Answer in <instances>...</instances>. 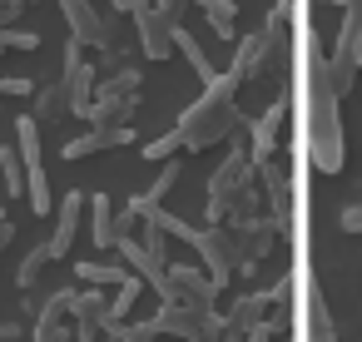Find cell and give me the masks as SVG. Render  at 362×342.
I'll return each mask as SVG.
<instances>
[{
	"label": "cell",
	"mask_w": 362,
	"mask_h": 342,
	"mask_svg": "<svg viewBox=\"0 0 362 342\" xmlns=\"http://www.w3.org/2000/svg\"><path fill=\"white\" fill-rule=\"evenodd\" d=\"M327 6H347V0H327Z\"/></svg>",
	"instance_id": "40"
},
{
	"label": "cell",
	"mask_w": 362,
	"mask_h": 342,
	"mask_svg": "<svg viewBox=\"0 0 362 342\" xmlns=\"http://www.w3.org/2000/svg\"><path fill=\"white\" fill-rule=\"evenodd\" d=\"M134 110H139V95H95V105H90L85 119L95 129H115V124H129Z\"/></svg>",
	"instance_id": "14"
},
{
	"label": "cell",
	"mask_w": 362,
	"mask_h": 342,
	"mask_svg": "<svg viewBox=\"0 0 362 342\" xmlns=\"http://www.w3.org/2000/svg\"><path fill=\"white\" fill-rule=\"evenodd\" d=\"M16 149H21V164H25V194H30V213H50L55 199H50V179H45V159H40V124L30 114L16 119Z\"/></svg>",
	"instance_id": "4"
},
{
	"label": "cell",
	"mask_w": 362,
	"mask_h": 342,
	"mask_svg": "<svg viewBox=\"0 0 362 342\" xmlns=\"http://www.w3.org/2000/svg\"><path fill=\"white\" fill-rule=\"evenodd\" d=\"M357 70H362V35H357Z\"/></svg>",
	"instance_id": "38"
},
{
	"label": "cell",
	"mask_w": 362,
	"mask_h": 342,
	"mask_svg": "<svg viewBox=\"0 0 362 342\" xmlns=\"http://www.w3.org/2000/svg\"><path fill=\"white\" fill-rule=\"evenodd\" d=\"M11 238H16V223H11V218H0V253L11 248Z\"/></svg>",
	"instance_id": "35"
},
{
	"label": "cell",
	"mask_w": 362,
	"mask_h": 342,
	"mask_svg": "<svg viewBox=\"0 0 362 342\" xmlns=\"http://www.w3.org/2000/svg\"><path fill=\"white\" fill-rule=\"evenodd\" d=\"M139 288H144V278H139V273H129V278L115 288V297H110V322H129V307H134ZM110 322H105V327H110Z\"/></svg>",
	"instance_id": "26"
},
{
	"label": "cell",
	"mask_w": 362,
	"mask_h": 342,
	"mask_svg": "<svg viewBox=\"0 0 362 342\" xmlns=\"http://www.w3.org/2000/svg\"><path fill=\"white\" fill-rule=\"evenodd\" d=\"M308 342H337L332 317H327V302H322V293L313 283H308Z\"/></svg>",
	"instance_id": "21"
},
{
	"label": "cell",
	"mask_w": 362,
	"mask_h": 342,
	"mask_svg": "<svg viewBox=\"0 0 362 342\" xmlns=\"http://www.w3.org/2000/svg\"><path fill=\"white\" fill-rule=\"evenodd\" d=\"M159 297H164V302H179V307H194V312H214L218 288H214L209 273H199V268H189V263H174V268L164 273Z\"/></svg>",
	"instance_id": "6"
},
{
	"label": "cell",
	"mask_w": 362,
	"mask_h": 342,
	"mask_svg": "<svg viewBox=\"0 0 362 342\" xmlns=\"http://www.w3.org/2000/svg\"><path fill=\"white\" fill-rule=\"evenodd\" d=\"M253 189V159L243 154V149H233L218 169H214V179H209V223H228L233 218V208H238V199Z\"/></svg>",
	"instance_id": "3"
},
{
	"label": "cell",
	"mask_w": 362,
	"mask_h": 342,
	"mask_svg": "<svg viewBox=\"0 0 362 342\" xmlns=\"http://www.w3.org/2000/svg\"><path fill=\"white\" fill-rule=\"evenodd\" d=\"M154 6H159V11H164V16L179 25V20H184V11H189V0H154Z\"/></svg>",
	"instance_id": "32"
},
{
	"label": "cell",
	"mask_w": 362,
	"mask_h": 342,
	"mask_svg": "<svg viewBox=\"0 0 362 342\" xmlns=\"http://www.w3.org/2000/svg\"><path fill=\"white\" fill-rule=\"evenodd\" d=\"M16 16H21V6H0V30L16 25Z\"/></svg>",
	"instance_id": "36"
},
{
	"label": "cell",
	"mask_w": 362,
	"mask_h": 342,
	"mask_svg": "<svg viewBox=\"0 0 362 342\" xmlns=\"http://www.w3.org/2000/svg\"><path fill=\"white\" fill-rule=\"evenodd\" d=\"M238 80H263L268 75V35L258 30V35H248V40H238V50H233V65H228Z\"/></svg>",
	"instance_id": "17"
},
{
	"label": "cell",
	"mask_w": 362,
	"mask_h": 342,
	"mask_svg": "<svg viewBox=\"0 0 362 342\" xmlns=\"http://www.w3.org/2000/svg\"><path fill=\"white\" fill-rule=\"evenodd\" d=\"M0 95H11V100H30V95H35V80H25V75H0Z\"/></svg>",
	"instance_id": "30"
},
{
	"label": "cell",
	"mask_w": 362,
	"mask_h": 342,
	"mask_svg": "<svg viewBox=\"0 0 362 342\" xmlns=\"http://www.w3.org/2000/svg\"><path fill=\"white\" fill-rule=\"evenodd\" d=\"M35 342H75V327H70V322H60V327H40Z\"/></svg>",
	"instance_id": "31"
},
{
	"label": "cell",
	"mask_w": 362,
	"mask_h": 342,
	"mask_svg": "<svg viewBox=\"0 0 362 342\" xmlns=\"http://www.w3.org/2000/svg\"><path fill=\"white\" fill-rule=\"evenodd\" d=\"M238 75L233 70H223V75H214L209 85H204V95L179 114V139H184V149L189 154H199V149H214V144H223L233 129H238Z\"/></svg>",
	"instance_id": "2"
},
{
	"label": "cell",
	"mask_w": 362,
	"mask_h": 342,
	"mask_svg": "<svg viewBox=\"0 0 362 342\" xmlns=\"http://www.w3.org/2000/svg\"><path fill=\"white\" fill-rule=\"evenodd\" d=\"M342 228L347 233H362V204H347L342 208Z\"/></svg>",
	"instance_id": "33"
},
{
	"label": "cell",
	"mask_w": 362,
	"mask_h": 342,
	"mask_svg": "<svg viewBox=\"0 0 362 342\" xmlns=\"http://www.w3.org/2000/svg\"><path fill=\"white\" fill-rule=\"evenodd\" d=\"M0 40H6V50H40V35L35 30H21V25H6Z\"/></svg>",
	"instance_id": "29"
},
{
	"label": "cell",
	"mask_w": 362,
	"mask_h": 342,
	"mask_svg": "<svg viewBox=\"0 0 362 342\" xmlns=\"http://www.w3.org/2000/svg\"><path fill=\"white\" fill-rule=\"evenodd\" d=\"M179 149H184V139H179V129H169V134H159V139H149V144H144V159L164 164V159H174Z\"/></svg>",
	"instance_id": "28"
},
{
	"label": "cell",
	"mask_w": 362,
	"mask_h": 342,
	"mask_svg": "<svg viewBox=\"0 0 362 342\" xmlns=\"http://www.w3.org/2000/svg\"><path fill=\"white\" fill-rule=\"evenodd\" d=\"M268 307H273V297H268V293H248V297H238V302L228 307V317H223V322H228V332H233V337H248L253 327H263V322H268Z\"/></svg>",
	"instance_id": "16"
},
{
	"label": "cell",
	"mask_w": 362,
	"mask_h": 342,
	"mask_svg": "<svg viewBox=\"0 0 362 342\" xmlns=\"http://www.w3.org/2000/svg\"><path fill=\"white\" fill-rule=\"evenodd\" d=\"M119 144H134V129L129 124H115V129H85L80 139H65L60 144V159L75 164V159H90V154H105V149H119Z\"/></svg>",
	"instance_id": "10"
},
{
	"label": "cell",
	"mask_w": 362,
	"mask_h": 342,
	"mask_svg": "<svg viewBox=\"0 0 362 342\" xmlns=\"http://www.w3.org/2000/svg\"><path fill=\"white\" fill-rule=\"evenodd\" d=\"M0 342H25V327L21 322H0Z\"/></svg>",
	"instance_id": "34"
},
{
	"label": "cell",
	"mask_w": 362,
	"mask_h": 342,
	"mask_svg": "<svg viewBox=\"0 0 362 342\" xmlns=\"http://www.w3.org/2000/svg\"><path fill=\"white\" fill-rule=\"evenodd\" d=\"M0 6H21V11H25V0H0Z\"/></svg>",
	"instance_id": "39"
},
{
	"label": "cell",
	"mask_w": 362,
	"mask_h": 342,
	"mask_svg": "<svg viewBox=\"0 0 362 342\" xmlns=\"http://www.w3.org/2000/svg\"><path fill=\"white\" fill-rule=\"evenodd\" d=\"M194 248H199L204 273L214 278V288H228V278L238 273V243H233V228H228V223L199 228V233H194Z\"/></svg>",
	"instance_id": "5"
},
{
	"label": "cell",
	"mask_w": 362,
	"mask_h": 342,
	"mask_svg": "<svg viewBox=\"0 0 362 342\" xmlns=\"http://www.w3.org/2000/svg\"><path fill=\"white\" fill-rule=\"evenodd\" d=\"M55 258H50V243H35L25 258H21V268H16V288L21 293H30V288H40V278H45V268H50Z\"/></svg>",
	"instance_id": "20"
},
{
	"label": "cell",
	"mask_w": 362,
	"mask_h": 342,
	"mask_svg": "<svg viewBox=\"0 0 362 342\" xmlns=\"http://www.w3.org/2000/svg\"><path fill=\"white\" fill-rule=\"evenodd\" d=\"M258 179H263V194H268V204H273V223L288 228V218H293V189H288V174L268 159V164H258Z\"/></svg>",
	"instance_id": "15"
},
{
	"label": "cell",
	"mask_w": 362,
	"mask_h": 342,
	"mask_svg": "<svg viewBox=\"0 0 362 342\" xmlns=\"http://www.w3.org/2000/svg\"><path fill=\"white\" fill-rule=\"evenodd\" d=\"M283 114H288V100H273L253 124H248V139H253V149H248V159L253 164H268L273 159V149H278V124H283Z\"/></svg>",
	"instance_id": "11"
},
{
	"label": "cell",
	"mask_w": 362,
	"mask_h": 342,
	"mask_svg": "<svg viewBox=\"0 0 362 342\" xmlns=\"http://www.w3.org/2000/svg\"><path fill=\"white\" fill-rule=\"evenodd\" d=\"M75 278H85L90 288H119L129 278L124 263H75Z\"/></svg>",
	"instance_id": "24"
},
{
	"label": "cell",
	"mask_w": 362,
	"mask_h": 342,
	"mask_svg": "<svg viewBox=\"0 0 362 342\" xmlns=\"http://www.w3.org/2000/svg\"><path fill=\"white\" fill-rule=\"evenodd\" d=\"M129 6H134V0H110V11H124V16H129Z\"/></svg>",
	"instance_id": "37"
},
{
	"label": "cell",
	"mask_w": 362,
	"mask_h": 342,
	"mask_svg": "<svg viewBox=\"0 0 362 342\" xmlns=\"http://www.w3.org/2000/svg\"><path fill=\"white\" fill-rule=\"evenodd\" d=\"M0 55H6V40H0Z\"/></svg>",
	"instance_id": "41"
},
{
	"label": "cell",
	"mask_w": 362,
	"mask_h": 342,
	"mask_svg": "<svg viewBox=\"0 0 362 342\" xmlns=\"http://www.w3.org/2000/svg\"><path fill=\"white\" fill-rule=\"evenodd\" d=\"M174 50H179V55H184V60H189V70H194V75H199V80H204V85H209V80H214V75H218V70H214V65H209V55H204V45H199V40H194V35H189V30H184V25H179V30H174Z\"/></svg>",
	"instance_id": "22"
},
{
	"label": "cell",
	"mask_w": 362,
	"mask_h": 342,
	"mask_svg": "<svg viewBox=\"0 0 362 342\" xmlns=\"http://www.w3.org/2000/svg\"><path fill=\"white\" fill-rule=\"evenodd\" d=\"M85 208H90V194H80V189H65L60 194V204H55V228H50V258H70V243H75V233H80V218H85Z\"/></svg>",
	"instance_id": "9"
},
{
	"label": "cell",
	"mask_w": 362,
	"mask_h": 342,
	"mask_svg": "<svg viewBox=\"0 0 362 342\" xmlns=\"http://www.w3.org/2000/svg\"><path fill=\"white\" fill-rule=\"evenodd\" d=\"M115 253L124 258V268H129V273L149 278V283H154V293L164 288V273H169V263H164V258H154V253H149V248H144L134 233H129V238H119V248H115Z\"/></svg>",
	"instance_id": "13"
},
{
	"label": "cell",
	"mask_w": 362,
	"mask_h": 342,
	"mask_svg": "<svg viewBox=\"0 0 362 342\" xmlns=\"http://www.w3.org/2000/svg\"><path fill=\"white\" fill-rule=\"evenodd\" d=\"M95 90H100V75L85 60V45L80 40H65V95H70V114L85 119L90 105H95Z\"/></svg>",
	"instance_id": "8"
},
{
	"label": "cell",
	"mask_w": 362,
	"mask_h": 342,
	"mask_svg": "<svg viewBox=\"0 0 362 342\" xmlns=\"http://www.w3.org/2000/svg\"><path fill=\"white\" fill-rule=\"evenodd\" d=\"M139 80H144V75H139L134 65H119V70H110V75L100 80L95 95H139Z\"/></svg>",
	"instance_id": "27"
},
{
	"label": "cell",
	"mask_w": 362,
	"mask_h": 342,
	"mask_svg": "<svg viewBox=\"0 0 362 342\" xmlns=\"http://www.w3.org/2000/svg\"><path fill=\"white\" fill-rule=\"evenodd\" d=\"M0 184H6L11 199L25 194V164H21V149L16 144H0Z\"/></svg>",
	"instance_id": "23"
},
{
	"label": "cell",
	"mask_w": 362,
	"mask_h": 342,
	"mask_svg": "<svg viewBox=\"0 0 362 342\" xmlns=\"http://www.w3.org/2000/svg\"><path fill=\"white\" fill-rule=\"evenodd\" d=\"M303 139H308L313 169H322V174L342 169V159H347L342 114H337V95L327 85V55H322V45L313 35H308V129H303Z\"/></svg>",
	"instance_id": "1"
},
{
	"label": "cell",
	"mask_w": 362,
	"mask_h": 342,
	"mask_svg": "<svg viewBox=\"0 0 362 342\" xmlns=\"http://www.w3.org/2000/svg\"><path fill=\"white\" fill-rule=\"evenodd\" d=\"M30 119L45 129V124H60V119H70V95H65V80H55V85H35V95H30Z\"/></svg>",
	"instance_id": "12"
},
{
	"label": "cell",
	"mask_w": 362,
	"mask_h": 342,
	"mask_svg": "<svg viewBox=\"0 0 362 342\" xmlns=\"http://www.w3.org/2000/svg\"><path fill=\"white\" fill-rule=\"evenodd\" d=\"M189 6H199L204 16H209V25H214V35H223V40H233V0H189Z\"/></svg>",
	"instance_id": "25"
},
{
	"label": "cell",
	"mask_w": 362,
	"mask_h": 342,
	"mask_svg": "<svg viewBox=\"0 0 362 342\" xmlns=\"http://www.w3.org/2000/svg\"><path fill=\"white\" fill-rule=\"evenodd\" d=\"M90 238H95V248H115V243H119L110 194H90Z\"/></svg>",
	"instance_id": "18"
},
{
	"label": "cell",
	"mask_w": 362,
	"mask_h": 342,
	"mask_svg": "<svg viewBox=\"0 0 362 342\" xmlns=\"http://www.w3.org/2000/svg\"><path fill=\"white\" fill-rule=\"evenodd\" d=\"M75 293H80V288H55V293H45V302H40V312H35V332H40V327L75 322V317H70V307H75Z\"/></svg>",
	"instance_id": "19"
},
{
	"label": "cell",
	"mask_w": 362,
	"mask_h": 342,
	"mask_svg": "<svg viewBox=\"0 0 362 342\" xmlns=\"http://www.w3.org/2000/svg\"><path fill=\"white\" fill-rule=\"evenodd\" d=\"M129 20H134V35H139V50L149 55V60H169L174 55V20L154 6V0H134L129 6Z\"/></svg>",
	"instance_id": "7"
}]
</instances>
